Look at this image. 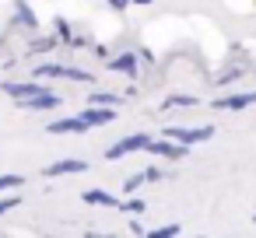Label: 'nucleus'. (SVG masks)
Segmentation results:
<instances>
[{
	"mask_svg": "<svg viewBox=\"0 0 256 238\" xmlns=\"http://www.w3.org/2000/svg\"><path fill=\"white\" fill-rule=\"evenodd\" d=\"M193 105H200L196 95H168V98L162 102V112H172V109H193Z\"/></svg>",
	"mask_w": 256,
	"mask_h": 238,
	"instance_id": "13",
	"label": "nucleus"
},
{
	"mask_svg": "<svg viewBox=\"0 0 256 238\" xmlns=\"http://www.w3.org/2000/svg\"><path fill=\"white\" fill-rule=\"evenodd\" d=\"M81 116H84L92 126H109V123L116 119V109H112V105H88Z\"/></svg>",
	"mask_w": 256,
	"mask_h": 238,
	"instance_id": "11",
	"label": "nucleus"
},
{
	"mask_svg": "<svg viewBox=\"0 0 256 238\" xmlns=\"http://www.w3.org/2000/svg\"><path fill=\"white\" fill-rule=\"evenodd\" d=\"M238 74H242V70L235 67V70H228L224 77H214V81H218V84H232V81H238Z\"/></svg>",
	"mask_w": 256,
	"mask_h": 238,
	"instance_id": "24",
	"label": "nucleus"
},
{
	"mask_svg": "<svg viewBox=\"0 0 256 238\" xmlns=\"http://www.w3.org/2000/svg\"><path fill=\"white\" fill-rule=\"evenodd\" d=\"M53 28H56V39L70 46V39H74V28H70V25H67L64 18H56V21H53Z\"/></svg>",
	"mask_w": 256,
	"mask_h": 238,
	"instance_id": "19",
	"label": "nucleus"
},
{
	"mask_svg": "<svg viewBox=\"0 0 256 238\" xmlns=\"http://www.w3.org/2000/svg\"><path fill=\"white\" fill-rule=\"evenodd\" d=\"M18 203H22L18 196H8V200H0V217H4V214H11V210H14Z\"/></svg>",
	"mask_w": 256,
	"mask_h": 238,
	"instance_id": "22",
	"label": "nucleus"
},
{
	"mask_svg": "<svg viewBox=\"0 0 256 238\" xmlns=\"http://www.w3.org/2000/svg\"><path fill=\"white\" fill-rule=\"evenodd\" d=\"M249 105H256V91H228V95L214 98L210 109H218V112H242Z\"/></svg>",
	"mask_w": 256,
	"mask_h": 238,
	"instance_id": "5",
	"label": "nucleus"
},
{
	"mask_svg": "<svg viewBox=\"0 0 256 238\" xmlns=\"http://www.w3.org/2000/svg\"><path fill=\"white\" fill-rule=\"evenodd\" d=\"M56 46H60V39H56V35H42V39H36V42H32V53H53Z\"/></svg>",
	"mask_w": 256,
	"mask_h": 238,
	"instance_id": "16",
	"label": "nucleus"
},
{
	"mask_svg": "<svg viewBox=\"0 0 256 238\" xmlns=\"http://www.w3.org/2000/svg\"><path fill=\"white\" fill-rule=\"evenodd\" d=\"M60 105V95L56 91H39V95H32V98H22L18 102V109H28V112H46V109H56Z\"/></svg>",
	"mask_w": 256,
	"mask_h": 238,
	"instance_id": "8",
	"label": "nucleus"
},
{
	"mask_svg": "<svg viewBox=\"0 0 256 238\" xmlns=\"http://www.w3.org/2000/svg\"><path fill=\"white\" fill-rule=\"evenodd\" d=\"M106 67L116 70V74H123V77H130V81H137V74H140V60H137L134 49H126V53H120V56H109Z\"/></svg>",
	"mask_w": 256,
	"mask_h": 238,
	"instance_id": "6",
	"label": "nucleus"
},
{
	"mask_svg": "<svg viewBox=\"0 0 256 238\" xmlns=\"http://www.w3.org/2000/svg\"><path fill=\"white\" fill-rule=\"evenodd\" d=\"M88 105H123V98H120V95H112V91H92Z\"/></svg>",
	"mask_w": 256,
	"mask_h": 238,
	"instance_id": "15",
	"label": "nucleus"
},
{
	"mask_svg": "<svg viewBox=\"0 0 256 238\" xmlns=\"http://www.w3.org/2000/svg\"><path fill=\"white\" fill-rule=\"evenodd\" d=\"M81 200L92 203V207H120V200H116L112 193H106V189H84Z\"/></svg>",
	"mask_w": 256,
	"mask_h": 238,
	"instance_id": "12",
	"label": "nucleus"
},
{
	"mask_svg": "<svg viewBox=\"0 0 256 238\" xmlns=\"http://www.w3.org/2000/svg\"><path fill=\"white\" fill-rule=\"evenodd\" d=\"M14 11H18V21H22L25 28H36V14H32V7H28V4H22V0H18Z\"/></svg>",
	"mask_w": 256,
	"mask_h": 238,
	"instance_id": "18",
	"label": "nucleus"
},
{
	"mask_svg": "<svg viewBox=\"0 0 256 238\" xmlns=\"http://www.w3.org/2000/svg\"><path fill=\"white\" fill-rule=\"evenodd\" d=\"M130 4H154V0H130Z\"/></svg>",
	"mask_w": 256,
	"mask_h": 238,
	"instance_id": "28",
	"label": "nucleus"
},
{
	"mask_svg": "<svg viewBox=\"0 0 256 238\" xmlns=\"http://www.w3.org/2000/svg\"><path fill=\"white\" fill-rule=\"evenodd\" d=\"M144 182H148V175H144V172H137V175H130V179L123 182V193H126V196H130V193H137Z\"/></svg>",
	"mask_w": 256,
	"mask_h": 238,
	"instance_id": "20",
	"label": "nucleus"
},
{
	"mask_svg": "<svg viewBox=\"0 0 256 238\" xmlns=\"http://www.w3.org/2000/svg\"><path fill=\"white\" fill-rule=\"evenodd\" d=\"M92 53H95L98 60H109V49H106V46H92Z\"/></svg>",
	"mask_w": 256,
	"mask_h": 238,
	"instance_id": "26",
	"label": "nucleus"
},
{
	"mask_svg": "<svg viewBox=\"0 0 256 238\" xmlns=\"http://www.w3.org/2000/svg\"><path fill=\"white\" fill-rule=\"evenodd\" d=\"M162 137L193 147V144H207L214 137V126H168V130H162Z\"/></svg>",
	"mask_w": 256,
	"mask_h": 238,
	"instance_id": "1",
	"label": "nucleus"
},
{
	"mask_svg": "<svg viewBox=\"0 0 256 238\" xmlns=\"http://www.w3.org/2000/svg\"><path fill=\"white\" fill-rule=\"evenodd\" d=\"M36 77H64V81H81V84H92L95 77L81 67H64V63H42L36 67Z\"/></svg>",
	"mask_w": 256,
	"mask_h": 238,
	"instance_id": "2",
	"label": "nucleus"
},
{
	"mask_svg": "<svg viewBox=\"0 0 256 238\" xmlns=\"http://www.w3.org/2000/svg\"><path fill=\"white\" fill-rule=\"evenodd\" d=\"M144 175H148V182H158V179H165V172H162L158 165H151V168H144Z\"/></svg>",
	"mask_w": 256,
	"mask_h": 238,
	"instance_id": "23",
	"label": "nucleus"
},
{
	"mask_svg": "<svg viewBox=\"0 0 256 238\" xmlns=\"http://www.w3.org/2000/svg\"><path fill=\"white\" fill-rule=\"evenodd\" d=\"M148 151L154 154V158H165V161H186L190 158V147L186 144H176V140H168V137H151V144H148Z\"/></svg>",
	"mask_w": 256,
	"mask_h": 238,
	"instance_id": "4",
	"label": "nucleus"
},
{
	"mask_svg": "<svg viewBox=\"0 0 256 238\" xmlns=\"http://www.w3.org/2000/svg\"><path fill=\"white\" fill-rule=\"evenodd\" d=\"M109 7H112V11H126V7H130V0H109Z\"/></svg>",
	"mask_w": 256,
	"mask_h": 238,
	"instance_id": "25",
	"label": "nucleus"
},
{
	"mask_svg": "<svg viewBox=\"0 0 256 238\" xmlns=\"http://www.w3.org/2000/svg\"><path fill=\"white\" fill-rule=\"evenodd\" d=\"M92 130V123L78 112V116H67V119H56V123H50L46 126V133H88Z\"/></svg>",
	"mask_w": 256,
	"mask_h": 238,
	"instance_id": "10",
	"label": "nucleus"
},
{
	"mask_svg": "<svg viewBox=\"0 0 256 238\" xmlns=\"http://www.w3.org/2000/svg\"><path fill=\"white\" fill-rule=\"evenodd\" d=\"M0 91L22 102V98H32V95L46 91V84H39V81H4V84H0Z\"/></svg>",
	"mask_w": 256,
	"mask_h": 238,
	"instance_id": "7",
	"label": "nucleus"
},
{
	"mask_svg": "<svg viewBox=\"0 0 256 238\" xmlns=\"http://www.w3.org/2000/svg\"><path fill=\"white\" fill-rule=\"evenodd\" d=\"M116 210H123V214H144V210H148V203H144L137 193H130L126 200H120V207H116Z\"/></svg>",
	"mask_w": 256,
	"mask_h": 238,
	"instance_id": "14",
	"label": "nucleus"
},
{
	"mask_svg": "<svg viewBox=\"0 0 256 238\" xmlns=\"http://www.w3.org/2000/svg\"><path fill=\"white\" fill-rule=\"evenodd\" d=\"M148 235L151 238H176V235H182V224H162V228H151Z\"/></svg>",
	"mask_w": 256,
	"mask_h": 238,
	"instance_id": "17",
	"label": "nucleus"
},
{
	"mask_svg": "<svg viewBox=\"0 0 256 238\" xmlns=\"http://www.w3.org/2000/svg\"><path fill=\"white\" fill-rule=\"evenodd\" d=\"M25 179L22 175H0V189H18Z\"/></svg>",
	"mask_w": 256,
	"mask_h": 238,
	"instance_id": "21",
	"label": "nucleus"
},
{
	"mask_svg": "<svg viewBox=\"0 0 256 238\" xmlns=\"http://www.w3.org/2000/svg\"><path fill=\"white\" fill-rule=\"evenodd\" d=\"M78 172H88V161H81V158H64V161H53V165L42 168L46 179H56V175H78Z\"/></svg>",
	"mask_w": 256,
	"mask_h": 238,
	"instance_id": "9",
	"label": "nucleus"
},
{
	"mask_svg": "<svg viewBox=\"0 0 256 238\" xmlns=\"http://www.w3.org/2000/svg\"><path fill=\"white\" fill-rule=\"evenodd\" d=\"M137 60H144V63H154V53H148V49H140V53H137Z\"/></svg>",
	"mask_w": 256,
	"mask_h": 238,
	"instance_id": "27",
	"label": "nucleus"
},
{
	"mask_svg": "<svg viewBox=\"0 0 256 238\" xmlns=\"http://www.w3.org/2000/svg\"><path fill=\"white\" fill-rule=\"evenodd\" d=\"M252 221H256V214H252Z\"/></svg>",
	"mask_w": 256,
	"mask_h": 238,
	"instance_id": "29",
	"label": "nucleus"
},
{
	"mask_svg": "<svg viewBox=\"0 0 256 238\" xmlns=\"http://www.w3.org/2000/svg\"><path fill=\"white\" fill-rule=\"evenodd\" d=\"M148 144H151V133H130V137L116 140V144L106 151V158L116 161V158H126V154H134V151H148Z\"/></svg>",
	"mask_w": 256,
	"mask_h": 238,
	"instance_id": "3",
	"label": "nucleus"
}]
</instances>
